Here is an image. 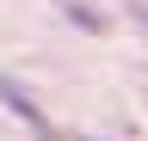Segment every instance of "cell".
<instances>
[{
    "mask_svg": "<svg viewBox=\"0 0 148 141\" xmlns=\"http://www.w3.org/2000/svg\"><path fill=\"white\" fill-rule=\"evenodd\" d=\"M0 98H6V104H12V111H18V117H25V123H43V117H37V104H31L25 92H18V86H12V80H0Z\"/></svg>",
    "mask_w": 148,
    "mask_h": 141,
    "instance_id": "cell-1",
    "label": "cell"
}]
</instances>
